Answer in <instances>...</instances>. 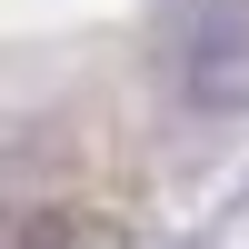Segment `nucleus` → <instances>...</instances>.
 I'll return each instance as SVG.
<instances>
[{
    "mask_svg": "<svg viewBox=\"0 0 249 249\" xmlns=\"http://www.w3.org/2000/svg\"><path fill=\"white\" fill-rule=\"evenodd\" d=\"M0 249H130V230L100 210H70V199H40V210L0 219Z\"/></svg>",
    "mask_w": 249,
    "mask_h": 249,
    "instance_id": "1",
    "label": "nucleus"
}]
</instances>
